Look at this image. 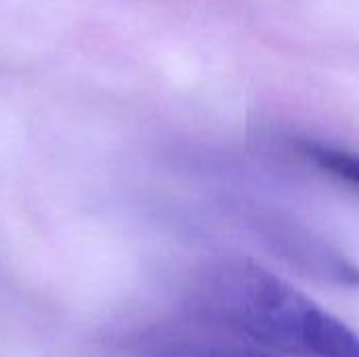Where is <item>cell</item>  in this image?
Here are the masks:
<instances>
[{"label":"cell","mask_w":359,"mask_h":357,"mask_svg":"<svg viewBox=\"0 0 359 357\" xmlns=\"http://www.w3.org/2000/svg\"><path fill=\"white\" fill-rule=\"evenodd\" d=\"M189 318L286 357H359V335L263 265L223 257L191 284Z\"/></svg>","instance_id":"1"},{"label":"cell","mask_w":359,"mask_h":357,"mask_svg":"<svg viewBox=\"0 0 359 357\" xmlns=\"http://www.w3.org/2000/svg\"><path fill=\"white\" fill-rule=\"evenodd\" d=\"M248 231L286 265L320 282L359 290V265L303 221L259 204H240Z\"/></svg>","instance_id":"2"},{"label":"cell","mask_w":359,"mask_h":357,"mask_svg":"<svg viewBox=\"0 0 359 357\" xmlns=\"http://www.w3.org/2000/svg\"><path fill=\"white\" fill-rule=\"evenodd\" d=\"M135 349L139 357H286L194 318L143 332Z\"/></svg>","instance_id":"3"},{"label":"cell","mask_w":359,"mask_h":357,"mask_svg":"<svg viewBox=\"0 0 359 357\" xmlns=\"http://www.w3.org/2000/svg\"><path fill=\"white\" fill-rule=\"evenodd\" d=\"M297 154L311 164L318 173L330 177L332 181L353 189L359 194V154L341 145L316 141V139H299L294 143Z\"/></svg>","instance_id":"4"}]
</instances>
